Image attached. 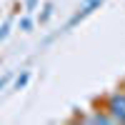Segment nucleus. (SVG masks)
Masks as SVG:
<instances>
[{
  "mask_svg": "<svg viewBox=\"0 0 125 125\" xmlns=\"http://www.w3.org/2000/svg\"><path fill=\"white\" fill-rule=\"evenodd\" d=\"M5 83H8V78H3V80H0V88H3V85H5Z\"/></svg>",
  "mask_w": 125,
  "mask_h": 125,
  "instance_id": "f03ea898",
  "label": "nucleus"
},
{
  "mask_svg": "<svg viewBox=\"0 0 125 125\" xmlns=\"http://www.w3.org/2000/svg\"><path fill=\"white\" fill-rule=\"evenodd\" d=\"M25 83H28V73H25V75H23V78H20V80H18V88H23V85H25Z\"/></svg>",
  "mask_w": 125,
  "mask_h": 125,
  "instance_id": "f257e3e1",
  "label": "nucleus"
}]
</instances>
